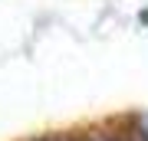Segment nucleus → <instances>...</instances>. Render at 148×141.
Instances as JSON below:
<instances>
[{
    "label": "nucleus",
    "mask_w": 148,
    "mask_h": 141,
    "mask_svg": "<svg viewBox=\"0 0 148 141\" xmlns=\"http://www.w3.org/2000/svg\"><path fill=\"white\" fill-rule=\"evenodd\" d=\"M142 128H145V141H148V118H145V121H142Z\"/></svg>",
    "instance_id": "f257e3e1"
}]
</instances>
